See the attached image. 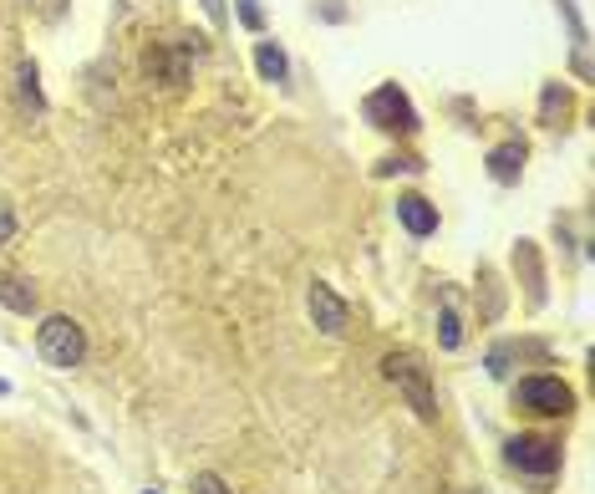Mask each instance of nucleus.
<instances>
[{
	"label": "nucleus",
	"mask_w": 595,
	"mask_h": 494,
	"mask_svg": "<svg viewBox=\"0 0 595 494\" xmlns=\"http://www.w3.org/2000/svg\"><path fill=\"white\" fill-rule=\"evenodd\" d=\"M382 373H387V383H397V393L412 402V414L423 418V423H433V418H437V398H433V377H428L423 357H412V352H387Z\"/></svg>",
	"instance_id": "obj_1"
},
{
	"label": "nucleus",
	"mask_w": 595,
	"mask_h": 494,
	"mask_svg": "<svg viewBox=\"0 0 595 494\" xmlns=\"http://www.w3.org/2000/svg\"><path fill=\"white\" fill-rule=\"evenodd\" d=\"M36 352L46 367L72 373V367H82V357H87V332H82L72 316H46L36 326Z\"/></svg>",
	"instance_id": "obj_2"
},
{
	"label": "nucleus",
	"mask_w": 595,
	"mask_h": 494,
	"mask_svg": "<svg viewBox=\"0 0 595 494\" xmlns=\"http://www.w3.org/2000/svg\"><path fill=\"white\" fill-rule=\"evenodd\" d=\"M515 408L519 414H534V418H570L575 414V388L560 383V377H550V373L519 377L515 383Z\"/></svg>",
	"instance_id": "obj_3"
},
{
	"label": "nucleus",
	"mask_w": 595,
	"mask_h": 494,
	"mask_svg": "<svg viewBox=\"0 0 595 494\" xmlns=\"http://www.w3.org/2000/svg\"><path fill=\"white\" fill-rule=\"evenodd\" d=\"M361 118L371 122V128H382V133H418V107L408 103V93L397 87V82H387V87H377V93H367V103H361Z\"/></svg>",
	"instance_id": "obj_4"
},
{
	"label": "nucleus",
	"mask_w": 595,
	"mask_h": 494,
	"mask_svg": "<svg viewBox=\"0 0 595 494\" xmlns=\"http://www.w3.org/2000/svg\"><path fill=\"white\" fill-rule=\"evenodd\" d=\"M504 459H509V469H519V474H534V480H550L560 469V443L544 439V433H519V439L504 443Z\"/></svg>",
	"instance_id": "obj_5"
},
{
	"label": "nucleus",
	"mask_w": 595,
	"mask_h": 494,
	"mask_svg": "<svg viewBox=\"0 0 595 494\" xmlns=\"http://www.w3.org/2000/svg\"><path fill=\"white\" fill-rule=\"evenodd\" d=\"M305 307H311V321H316L326 336H342L346 332V321H351V307H346L342 296L331 291V286H311V296H305Z\"/></svg>",
	"instance_id": "obj_6"
},
{
	"label": "nucleus",
	"mask_w": 595,
	"mask_h": 494,
	"mask_svg": "<svg viewBox=\"0 0 595 494\" xmlns=\"http://www.w3.org/2000/svg\"><path fill=\"white\" fill-rule=\"evenodd\" d=\"M397 219H402V229H408L412 240L437 235V204H428L423 194H402V200H397Z\"/></svg>",
	"instance_id": "obj_7"
},
{
	"label": "nucleus",
	"mask_w": 595,
	"mask_h": 494,
	"mask_svg": "<svg viewBox=\"0 0 595 494\" xmlns=\"http://www.w3.org/2000/svg\"><path fill=\"white\" fill-rule=\"evenodd\" d=\"M524 159H529V148L519 143V138H509V143H499L489 153V174L499 179V184H519V174H524Z\"/></svg>",
	"instance_id": "obj_8"
},
{
	"label": "nucleus",
	"mask_w": 595,
	"mask_h": 494,
	"mask_svg": "<svg viewBox=\"0 0 595 494\" xmlns=\"http://www.w3.org/2000/svg\"><path fill=\"white\" fill-rule=\"evenodd\" d=\"M515 270H524V291H529V307H540L544 301V270H540V250L529 240L515 245Z\"/></svg>",
	"instance_id": "obj_9"
},
{
	"label": "nucleus",
	"mask_w": 595,
	"mask_h": 494,
	"mask_svg": "<svg viewBox=\"0 0 595 494\" xmlns=\"http://www.w3.org/2000/svg\"><path fill=\"white\" fill-rule=\"evenodd\" d=\"M0 301L11 311H36V286L21 276H0Z\"/></svg>",
	"instance_id": "obj_10"
},
{
	"label": "nucleus",
	"mask_w": 595,
	"mask_h": 494,
	"mask_svg": "<svg viewBox=\"0 0 595 494\" xmlns=\"http://www.w3.org/2000/svg\"><path fill=\"white\" fill-rule=\"evenodd\" d=\"M255 67H260L264 82H285V52H280L275 41H260L255 46Z\"/></svg>",
	"instance_id": "obj_11"
},
{
	"label": "nucleus",
	"mask_w": 595,
	"mask_h": 494,
	"mask_svg": "<svg viewBox=\"0 0 595 494\" xmlns=\"http://www.w3.org/2000/svg\"><path fill=\"white\" fill-rule=\"evenodd\" d=\"M437 326H443V332H437V342H443V347L448 352H458L463 347V321H458V307H443V321H437Z\"/></svg>",
	"instance_id": "obj_12"
},
{
	"label": "nucleus",
	"mask_w": 595,
	"mask_h": 494,
	"mask_svg": "<svg viewBox=\"0 0 595 494\" xmlns=\"http://www.w3.org/2000/svg\"><path fill=\"white\" fill-rule=\"evenodd\" d=\"M194 494H235V490H229L219 474H209V469H204V474H194Z\"/></svg>",
	"instance_id": "obj_13"
},
{
	"label": "nucleus",
	"mask_w": 595,
	"mask_h": 494,
	"mask_svg": "<svg viewBox=\"0 0 595 494\" xmlns=\"http://www.w3.org/2000/svg\"><path fill=\"white\" fill-rule=\"evenodd\" d=\"M21 93H26V103L41 112V93H36V67H21Z\"/></svg>",
	"instance_id": "obj_14"
},
{
	"label": "nucleus",
	"mask_w": 595,
	"mask_h": 494,
	"mask_svg": "<svg viewBox=\"0 0 595 494\" xmlns=\"http://www.w3.org/2000/svg\"><path fill=\"white\" fill-rule=\"evenodd\" d=\"M11 235H15V214H11V204L0 200V245H11Z\"/></svg>",
	"instance_id": "obj_15"
},
{
	"label": "nucleus",
	"mask_w": 595,
	"mask_h": 494,
	"mask_svg": "<svg viewBox=\"0 0 595 494\" xmlns=\"http://www.w3.org/2000/svg\"><path fill=\"white\" fill-rule=\"evenodd\" d=\"M392 169H402V174H418L423 163H418V159H382V169H377V174H392Z\"/></svg>",
	"instance_id": "obj_16"
},
{
	"label": "nucleus",
	"mask_w": 595,
	"mask_h": 494,
	"mask_svg": "<svg viewBox=\"0 0 595 494\" xmlns=\"http://www.w3.org/2000/svg\"><path fill=\"white\" fill-rule=\"evenodd\" d=\"M239 11H245V26H260V11H255V0H239Z\"/></svg>",
	"instance_id": "obj_17"
},
{
	"label": "nucleus",
	"mask_w": 595,
	"mask_h": 494,
	"mask_svg": "<svg viewBox=\"0 0 595 494\" xmlns=\"http://www.w3.org/2000/svg\"><path fill=\"white\" fill-rule=\"evenodd\" d=\"M31 6H36L41 15H56V11H62V0H31Z\"/></svg>",
	"instance_id": "obj_18"
},
{
	"label": "nucleus",
	"mask_w": 595,
	"mask_h": 494,
	"mask_svg": "<svg viewBox=\"0 0 595 494\" xmlns=\"http://www.w3.org/2000/svg\"><path fill=\"white\" fill-rule=\"evenodd\" d=\"M0 393H6V383H0Z\"/></svg>",
	"instance_id": "obj_19"
},
{
	"label": "nucleus",
	"mask_w": 595,
	"mask_h": 494,
	"mask_svg": "<svg viewBox=\"0 0 595 494\" xmlns=\"http://www.w3.org/2000/svg\"><path fill=\"white\" fill-rule=\"evenodd\" d=\"M148 494H159V490H148Z\"/></svg>",
	"instance_id": "obj_20"
}]
</instances>
